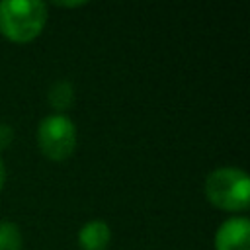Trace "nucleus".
<instances>
[{
	"mask_svg": "<svg viewBox=\"0 0 250 250\" xmlns=\"http://www.w3.org/2000/svg\"><path fill=\"white\" fill-rule=\"evenodd\" d=\"M47 23V6L39 0L0 2V33L14 43L35 39Z\"/></svg>",
	"mask_w": 250,
	"mask_h": 250,
	"instance_id": "1",
	"label": "nucleus"
},
{
	"mask_svg": "<svg viewBox=\"0 0 250 250\" xmlns=\"http://www.w3.org/2000/svg\"><path fill=\"white\" fill-rule=\"evenodd\" d=\"M205 195L217 209L246 211L250 205V180L240 168H217L205 180Z\"/></svg>",
	"mask_w": 250,
	"mask_h": 250,
	"instance_id": "2",
	"label": "nucleus"
},
{
	"mask_svg": "<svg viewBox=\"0 0 250 250\" xmlns=\"http://www.w3.org/2000/svg\"><path fill=\"white\" fill-rule=\"evenodd\" d=\"M41 152L51 160H66L76 148V127L64 113H53L41 119L37 127Z\"/></svg>",
	"mask_w": 250,
	"mask_h": 250,
	"instance_id": "3",
	"label": "nucleus"
},
{
	"mask_svg": "<svg viewBox=\"0 0 250 250\" xmlns=\"http://www.w3.org/2000/svg\"><path fill=\"white\" fill-rule=\"evenodd\" d=\"M215 250H250V221L246 217L227 219L215 232Z\"/></svg>",
	"mask_w": 250,
	"mask_h": 250,
	"instance_id": "4",
	"label": "nucleus"
},
{
	"mask_svg": "<svg viewBox=\"0 0 250 250\" xmlns=\"http://www.w3.org/2000/svg\"><path fill=\"white\" fill-rule=\"evenodd\" d=\"M109 240H111V230L100 219L88 221L78 232V242L82 250H105Z\"/></svg>",
	"mask_w": 250,
	"mask_h": 250,
	"instance_id": "5",
	"label": "nucleus"
},
{
	"mask_svg": "<svg viewBox=\"0 0 250 250\" xmlns=\"http://www.w3.org/2000/svg\"><path fill=\"white\" fill-rule=\"evenodd\" d=\"M49 104L53 109H57L59 113H62L64 109H68L74 102V88L68 80H57L51 88H49Z\"/></svg>",
	"mask_w": 250,
	"mask_h": 250,
	"instance_id": "6",
	"label": "nucleus"
},
{
	"mask_svg": "<svg viewBox=\"0 0 250 250\" xmlns=\"http://www.w3.org/2000/svg\"><path fill=\"white\" fill-rule=\"evenodd\" d=\"M21 230L12 221H0V250H21Z\"/></svg>",
	"mask_w": 250,
	"mask_h": 250,
	"instance_id": "7",
	"label": "nucleus"
},
{
	"mask_svg": "<svg viewBox=\"0 0 250 250\" xmlns=\"http://www.w3.org/2000/svg\"><path fill=\"white\" fill-rule=\"evenodd\" d=\"M12 137H14L12 127L6 125V123H0V148H6L10 145V141H12Z\"/></svg>",
	"mask_w": 250,
	"mask_h": 250,
	"instance_id": "8",
	"label": "nucleus"
},
{
	"mask_svg": "<svg viewBox=\"0 0 250 250\" xmlns=\"http://www.w3.org/2000/svg\"><path fill=\"white\" fill-rule=\"evenodd\" d=\"M4 180H6V168H4V162H2V158H0V191H2V188H4Z\"/></svg>",
	"mask_w": 250,
	"mask_h": 250,
	"instance_id": "9",
	"label": "nucleus"
},
{
	"mask_svg": "<svg viewBox=\"0 0 250 250\" xmlns=\"http://www.w3.org/2000/svg\"><path fill=\"white\" fill-rule=\"evenodd\" d=\"M84 2H57V6H70V8H76V6H82Z\"/></svg>",
	"mask_w": 250,
	"mask_h": 250,
	"instance_id": "10",
	"label": "nucleus"
}]
</instances>
